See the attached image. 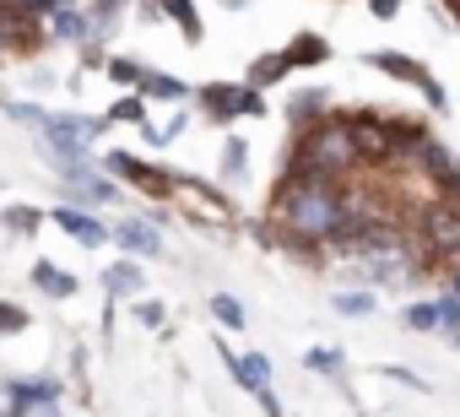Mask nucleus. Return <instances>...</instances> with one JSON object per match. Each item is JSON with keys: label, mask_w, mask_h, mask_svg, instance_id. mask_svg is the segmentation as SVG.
<instances>
[{"label": "nucleus", "mask_w": 460, "mask_h": 417, "mask_svg": "<svg viewBox=\"0 0 460 417\" xmlns=\"http://www.w3.org/2000/svg\"><path fill=\"white\" fill-rule=\"evenodd\" d=\"M358 163H363V146H358V136H352L347 120L314 125V130H304L298 146H293V168H304V173H325V179H341V184L358 173Z\"/></svg>", "instance_id": "f257e3e1"}, {"label": "nucleus", "mask_w": 460, "mask_h": 417, "mask_svg": "<svg viewBox=\"0 0 460 417\" xmlns=\"http://www.w3.org/2000/svg\"><path fill=\"white\" fill-rule=\"evenodd\" d=\"M39 130L49 136V152H55L66 168H82V163H87V141H93L103 125H98V120H82V114H49Z\"/></svg>", "instance_id": "f03ea898"}, {"label": "nucleus", "mask_w": 460, "mask_h": 417, "mask_svg": "<svg viewBox=\"0 0 460 417\" xmlns=\"http://www.w3.org/2000/svg\"><path fill=\"white\" fill-rule=\"evenodd\" d=\"M60 417V385L55 379H22V385H0V417Z\"/></svg>", "instance_id": "7ed1b4c3"}, {"label": "nucleus", "mask_w": 460, "mask_h": 417, "mask_svg": "<svg viewBox=\"0 0 460 417\" xmlns=\"http://www.w3.org/2000/svg\"><path fill=\"white\" fill-rule=\"evenodd\" d=\"M44 39V17L28 12V0H0V49H33Z\"/></svg>", "instance_id": "20e7f679"}, {"label": "nucleus", "mask_w": 460, "mask_h": 417, "mask_svg": "<svg viewBox=\"0 0 460 417\" xmlns=\"http://www.w3.org/2000/svg\"><path fill=\"white\" fill-rule=\"evenodd\" d=\"M200 109L217 114V120H234V114H261L266 103L255 98V87H222V82H217V87L200 93Z\"/></svg>", "instance_id": "39448f33"}, {"label": "nucleus", "mask_w": 460, "mask_h": 417, "mask_svg": "<svg viewBox=\"0 0 460 417\" xmlns=\"http://www.w3.org/2000/svg\"><path fill=\"white\" fill-rule=\"evenodd\" d=\"M109 173H119V179L141 184L146 195H168V190L179 184L173 173H163V168H152V163H141V157H130V152H109Z\"/></svg>", "instance_id": "423d86ee"}, {"label": "nucleus", "mask_w": 460, "mask_h": 417, "mask_svg": "<svg viewBox=\"0 0 460 417\" xmlns=\"http://www.w3.org/2000/svg\"><path fill=\"white\" fill-rule=\"evenodd\" d=\"M55 223L76 239V244H87V250H98V244H109V234L114 228H103L93 212H82V206H60V212H55Z\"/></svg>", "instance_id": "0eeeda50"}, {"label": "nucleus", "mask_w": 460, "mask_h": 417, "mask_svg": "<svg viewBox=\"0 0 460 417\" xmlns=\"http://www.w3.org/2000/svg\"><path fill=\"white\" fill-rule=\"evenodd\" d=\"M227 358V368H234V379L244 385V390H271V363L261 358V352H222Z\"/></svg>", "instance_id": "6e6552de"}, {"label": "nucleus", "mask_w": 460, "mask_h": 417, "mask_svg": "<svg viewBox=\"0 0 460 417\" xmlns=\"http://www.w3.org/2000/svg\"><path fill=\"white\" fill-rule=\"evenodd\" d=\"M374 66H379V71H390V76H401V82H411V87H422L433 103H444V87H438V82H433L417 60H401V55H374Z\"/></svg>", "instance_id": "1a4fd4ad"}, {"label": "nucleus", "mask_w": 460, "mask_h": 417, "mask_svg": "<svg viewBox=\"0 0 460 417\" xmlns=\"http://www.w3.org/2000/svg\"><path fill=\"white\" fill-rule=\"evenodd\" d=\"M114 244L130 250V255H157V250H163L157 228H146V223H119V228H114Z\"/></svg>", "instance_id": "9d476101"}, {"label": "nucleus", "mask_w": 460, "mask_h": 417, "mask_svg": "<svg viewBox=\"0 0 460 417\" xmlns=\"http://www.w3.org/2000/svg\"><path fill=\"white\" fill-rule=\"evenodd\" d=\"M141 266L136 261H114L109 271H103V288H109V298H130V293H141Z\"/></svg>", "instance_id": "9b49d317"}, {"label": "nucleus", "mask_w": 460, "mask_h": 417, "mask_svg": "<svg viewBox=\"0 0 460 417\" xmlns=\"http://www.w3.org/2000/svg\"><path fill=\"white\" fill-rule=\"evenodd\" d=\"M179 184H184V179H179ZM179 195H184V206H190V212H206L211 223H227V200H222V195H211V190H195V184H184Z\"/></svg>", "instance_id": "f8f14e48"}, {"label": "nucleus", "mask_w": 460, "mask_h": 417, "mask_svg": "<svg viewBox=\"0 0 460 417\" xmlns=\"http://www.w3.org/2000/svg\"><path fill=\"white\" fill-rule=\"evenodd\" d=\"M66 173H71L66 190H71L76 200H114V184H103L98 173H87V168H66Z\"/></svg>", "instance_id": "ddd939ff"}, {"label": "nucleus", "mask_w": 460, "mask_h": 417, "mask_svg": "<svg viewBox=\"0 0 460 417\" xmlns=\"http://www.w3.org/2000/svg\"><path fill=\"white\" fill-rule=\"evenodd\" d=\"M33 282H39L49 298H71V293H76V277H71V271H60V266H49V261H39V266H33Z\"/></svg>", "instance_id": "4468645a"}, {"label": "nucleus", "mask_w": 460, "mask_h": 417, "mask_svg": "<svg viewBox=\"0 0 460 417\" xmlns=\"http://www.w3.org/2000/svg\"><path fill=\"white\" fill-rule=\"evenodd\" d=\"M49 22H55V33H60V39H87V28H93V22H87L76 6H71V0H66V6H60Z\"/></svg>", "instance_id": "2eb2a0df"}, {"label": "nucleus", "mask_w": 460, "mask_h": 417, "mask_svg": "<svg viewBox=\"0 0 460 417\" xmlns=\"http://www.w3.org/2000/svg\"><path fill=\"white\" fill-rule=\"evenodd\" d=\"M288 60H293V66H320V60H325V39L304 33V39H298V44L288 49Z\"/></svg>", "instance_id": "dca6fc26"}, {"label": "nucleus", "mask_w": 460, "mask_h": 417, "mask_svg": "<svg viewBox=\"0 0 460 417\" xmlns=\"http://www.w3.org/2000/svg\"><path fill=\"white\" fill-rule=\"evenodd\" d=\"M141 93H146V98H184V82H179V76L146 71V76H141Z\"/></svg>", "instance_id": "f3484780"}, {"label": "nucleus", "mask_w": 460, "mask_h": 417, "mask_svg": "<svg viewBox=\"0 0 460 417\" xmlns=\"http://www.w3.org/2000/svg\"><path fill=\"white\" fill-rule=\"evenodd\" d=\"M0 223H6L12 234H33L44 217H39V206H6V217H0Z\"/></svg>", "instance_id": "a211bd4d"}, {"label": "nucleus", "mask_w": 460, "mask_h": 417, "mask_svg": "<svg viewBox=\"0 0 460 417\" xmlns=\"http://www.w3.org/2000/svg\"><path fill=\"white\" fill-rule=\"evenodd\" d=\"M211 315H217L227 331H239V325H244V304H239V298H227V293H217V298H211Z\"/></svg>", "instance_id": "6ab92c4d"}, {"label": "nucleus", "mask_w": 460, "mask_h": 417, "mask_svg": "<svg viewBox=\"0 0 460 417\" xmlns=\"http://www.w3.org/2000/svg\"><path fill=\"white\" fill-rule=\"evenodd\" d=\"M288 66H293L288 55H271V60H255V71H250V82H255V87H271L277 76H288Z\"/></svg>", "instance_id": "aec40b11"}, {"label": "nucleus", "mask_w": 460, "mask_h": 417, "mask_svg": "<svg viewBox=\"0 0 460 417\" xmlns=\"http://www.w3.org/2000/svg\"><path fill=\"white\" fill-rule=\"evenodd\" d=\"M406 325H411V331H438V304H417V309H406Z\"/></svg>", "instance_id": "412c9836"}, {"label": "nucleus", "mask_w": 460, "mask_h": 417, "mask_svg": "<svg viewBox=\"0 0 460 417\" xmlns=\"http://www.w3.org/2000/svg\"><path fill=\"white\" fill-rule=\"evenodd\" d=\"M168 12H173V22L184 28V39H200V22H195V12H190V0H168Z\"/></svg>", "instance_id": "4be33fe9"}, {"label": "nucleus", "mask_w": 460, "mask_h": 417, "mask_svg": "<svg viewBox=\"0 0 460 417\" xmlns=\"http://www.w3.org/2000/svg\"><path fill=\"white\" fill-rule=\"evenodd\" d=\"M325 109V93H298V103H293V120L304 125V120H314Z\"/></svg>", "instance_id": "5701e85b"}, {"label": "nucleus", "mask_w": 460, "mask_h": 417, "mask_svg": "<svg viewBox=\"0 0 460 417\" xmlns=\"http://www.w3.org/2000/svg\"><path fill=\"white\" fill-rule=\"evenodd\" d=\"M309 368H314V374H336V368H341V352H336V347H314V352H309Z\"/></svg>", "instance_id": "b1692460"}, {"label": "nucleus", "mask_w": 460, "mask_h": 417, "mask_svg": "<svg viewBox=\"0 0 460 417\" xmlns=\"http://www.w3.org/2000/svg\"><path fill=\"white\" fill-rule=\"evenodd\" d=\"M17 331H28V315L17 304H0V336H17Z\"/></svg>", "instance_id": "393cba45"}, {"label": "nucleus", "mask_w": 460, "mask_h": 417, "mask_svg": "<svg viewBox=\"0 0 460 417\" xmlns=\"http://www.w3.org/2000/svg\"><path fill=\"white\" fill-rule=\"evenodd\" d=\"M336 309H341V315H368V309H374V298H368V293H341V298H336Z\"/></svg>", "instance_id": "a878e982"}, {"label": "nucleus", "mask_w": 460, "mask_h": 417, "mask_svg": "<svg viewBox=\"0 0 460 417\" xmlns=\"http://www.w3.org/2000/svg\"><path fill=\"white\" fill-rule=\"evenodd\" d=\"M109 76H114V82H136V87H141V76H146V71H141V66H130V60H109Z\"/></svg>", "instance_id": "bb28decb"}, {"label": "nucleus", "mask_w": 460, "mask_h": 417, "mask_svg": "<svg viewBox=\"0 0 460 417\" xmlns=\"http://www.w3.org/2000/svg\"><path fill=\"white\" fill-rule=\"evenodd\" d=\"M222 168H227V173H239V168H244V141H227V152H222Z\"/></svg>", "instance_id": "cd10ccee"}, {"label": "nucleus", "mask_w": 460, "mask_h": 417, "mask_svg": "<svg viewBox=\"0 0 460 417\" xmlns=\"http://www.w3.org/2000/svg\"><path fill=\"white\" fill-rule=\"evenodd\" d=\"M114 120H130V125H141V98H125V103H114Z\"/></svg>", "instance_id": "c85d7f7f"}, {"label": "nucleus", "mask_w": 460, "mask_h": 417, "mask_svg": "<svg viewBox=\"0 0 460 417\" xmlns=\"http://www.w3.org/2000/svg\"><path fill=\"white\" fill-rule=\"evenodd\" d=\"M136 320L141 325H163V304H136Z\"/></svg>", "instance_id": "c756f323"}, {"label": "nucleus", "mask_w": 460, "mask_h": 417, "mask_svg": "<svg viewBox=\"0 0 460 417\" xmlns=\"http://www.w3.org/2000/svg\"><path fill=\"white\" fill-rule=\"evenodd\" d=\"M395 6L401 0H374V17H395Z\"/></svg>", "instance_id": "7c9ffc66"}, {"label": "nucleus", "mask_w": 460, "mask_h": 417, "mask_svg": "<svg viewBox=\"0 0 460 417\" xmlns=\"http://www.w3.org/2000/svg\"><path fill=\"white\" fill-rule=\"evenodd\" d=\"M444 6H449V12H455V22H460V0H444Z\"/></svg>", "instance_id": "2f4dec72"}, {"label": "nucleus", "mask_w": 460, "mask_h": 417, "mask_svg": "<svg viewBox=\"0 0 460 417\" xmlns=\"http://www.w3.org/2000/svg\"><path fill=\"white\" fill-rule=\"evenodd\" d=\"M455 293H460V277H455Z\"/></svg>", "instance_id": "473e14b6"}, {"label": "nucleus", "mask_w": 460, "mask_h": 417, "mask_svg": "<svg viewBox=\"0 0 460 417\" xmlns=\"http://www.w3.org/2000/svg\"><path fill=\"white\" fill-rule=\"evenodd\" d=\"M449 336H455V342H460V331H449Z\"/></svg>", "instance_id": "72a5a7b5"}]
</instances>
